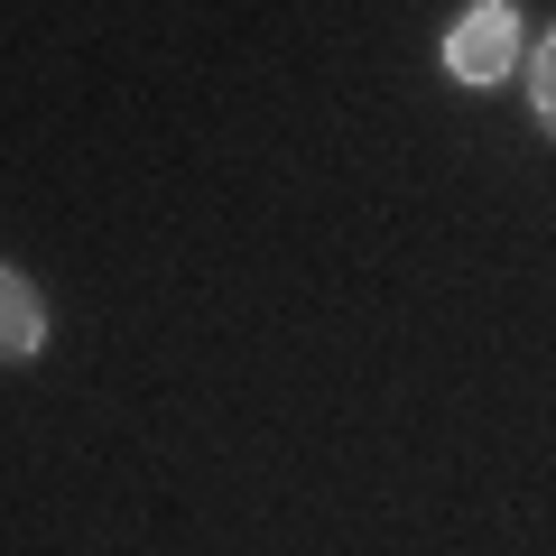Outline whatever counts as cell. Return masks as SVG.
<instances>
[{
  "mask_svg": "<svg viewBox=\"0 0 556 556\" xmlns=\"http://www.w3.org/2000/svg\"><path fill=\"white\" fill-rule=\"evenodd\" d=\"M445 65H455V84H501L519 65V10H510V0L464 10V20L445 28Z\"/></svg>",
  "mask_w": 556,
  "mask_h": 556,
  "instance_id": "cell-1",
  "label": "cell"
},
{
  "mask_svg": "<svg viewBox=\"0 0 556 556\" xmlns=\"http://www.w3.org/2000/svg\"><path fill=\"white\" fill-rule=\"evenodd\" d=\"M47 343V298L20 269H0V362H28Z\"/></svg>",
  "mask_w": 556,
  "mask_h": 556,
  "instance_id": "cell-2",
  "label": "cell"
},
{
  "mask_svg": "<svg viewBox=\"0 0 556 556\" xmlns=\"http://www.w3.org/2000/svg\"><path fill=\"white\" fill-rule=\"evenodd\" d=\"M529 93H538V121L556 130V38L538 47V65H529Z\"/></svg>",
  "mask_w": 556,
  "mask_h": 556,
  "instance_id": "cell-3",
  "label": "cell"
}]
</instances>
